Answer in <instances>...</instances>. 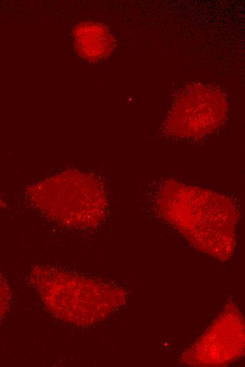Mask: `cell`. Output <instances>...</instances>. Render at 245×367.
I'll use <instances>...</instances> for the list:
<instances>
[{
  "label": "cell",
  "instance_id": "1",
  "mask_svg": "<svg viewBox=\"0 0 245 367\" xmlns=\"http://www.w3.org/2000/svg\"><path fill=\"white\" fill-rule=\"evenodd\" d=\"M30 281L48 311L70 325H87L118 303L115 290L61 270L37 266Z\"/></svg>",
  "mask_w": 245,
  "mask_h": 367
},
{
  "label": "cell",
  "instance_id": "2",
  "mask_svg": "<svg viewBox=\"0 0 245 367\" xmlns=\"http://www.w3.org/2000/svg\"><path fill=\"white\" fill-rule=\"evenodd\" d=\"M76 49L89 60H99L108 55L113 47V37L103 25L84 23L75 30Z\"/></svg>",
  "mask_w": 245,
  "mask_h": 367
},
{
  "label": "cell",
  "instance_id": "3",
  "mask_svg": "<svg viewBox=\"0 0 245 367\" xmlns=\"http://www.w3.org/2000/svg\"><path fill=\"white\" fill-rule=\"evenodd\" d=\"M11 301V290L6 280L0 277V323L9 307Z\"/></svg>",
  "mask_w": 245,
  "mask_h": 367
},
{
  "label": "cell",
  "instance_id": "4",
  "mask_svg": "<svg viewBox=\"0 0 245 367\" xmlns=\"http://www.w3.org/2000/svg\"><path fill=\"white\" fill-rule=\"evenodd\" d=\"M6 206L4 200H2V198L0 197V208L1 207H4Z\"/></svg>",
  "mask_w": 245,
  "mask_h": 367
}]
</instances>
